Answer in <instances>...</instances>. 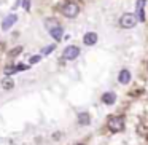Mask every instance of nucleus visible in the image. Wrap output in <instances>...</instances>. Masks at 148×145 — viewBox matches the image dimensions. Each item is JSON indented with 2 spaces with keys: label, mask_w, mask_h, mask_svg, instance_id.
Instances as JSON below:
<instances>
[{
  "label": "nucleus",
  "mask_w": 148,
  "mask_h": 145,
  "mask_svg": "<svg viewBox=\"0 0 148 145\" xmlns=\"http://www.w3.org/2000/svg\"><path fill=\"white\" fill-rule=\"evenodd\" d=\"M62 14H64L65 18H75L78 13H80V7H78L77 2H73V0H69V2H65L64 5H62Z\"/></svg>",
  "instance_id": "obj_1"
},
{
  "label": "nucleus",
  "mask_w": 148,
  "mask_h": 145,
  "mask_svg": "<svg viewBox=\"0 0 148 145\" xmlns=\"http://www.w3.org/2000/svg\"><path fill=\"white\" fill-rule=\"evenodd\" d=\"M107 126H108V129L112 132H121L123 129H124V118L123 116H110L108 121H107Z\"/></svg>",
  "instance_id": "obj_2"
},
{
  "label": "nucleus",
  "mask_w": 148,
  "mask_h": 145,
  "mask_svg": "<svg viewBox=\"0 0 148 145\" xmlns=\"http://www.w3.org/2000/svg\"><path fill=\"white\" fill-rule=\"evenodd\" d=\"M137 19L138 18L135 16V14L124 13L121 16V19H119V24H121V27H124V29H132V27H135V24H137Z\"/></svg>",
  "instance_id": "obj_3"
},
{
  "label": "nucleus",
  "mask_w": 148,
  "mask_h": 145,
  "mask_svg": "<svg viewBox=\"0 0 148 145\" xmlns=\"http://www.w3.org/2000/svg\"><path fill=\"white\" fill-rule=\"evenodd\" d=\"M78 56H80V48H78V46L70 45L64 49V59H67V61H73Z\"/></svg>",
  "instance_id": "obj_4"
},
{
  "label": "nucleus",
  "mask_w": 148,
  "mask_h": 145,
  "mask_svg": "<svg viewBox=\"0 0 148 145\" xmlns=\"http://www.w3.org/2000/svg\"><path fill=\"white\" fill-rule=\"evenodd\" d=\"M83 43H84V45H88V46L96 45V43H97V34H96V32H88V34H84Z\"/></svg>",
  "instance_id": "obj_5"
},
{
  "label": "nucleus",
  "mask_w": 148,
  "mask_h": 145,
  "mask_svg": "<svg viewBox=\"0 0 148 145\" xmlns=\"http://www.w3.org/2000/svg\"><path fill=\"white\" fill-rule=\"evenodd\" d=\"M16 21H18V16H16V14H8V16L3 19V23H2V29H3V30H8L14 23H16Z\"/></svg>",
  "instance_id": "obj_6"
},
{
  "label": "nucleus",
  "mask_w": 148,
  "mask_h": 145,
  "mask_svg": "<svg viewBox=\"0 0 148 145\" xmlns=\"http://www.w3.org/2000/svg\"><path fill=\"white\" fill-rule=\"evenodd\" d=\"M145 3L147 0H137V18L138 21H145Z\"/></svg>",
  "instance_id": "obj_7"
},
{
  "label": "nucleus",
  "mask_w": 148,
  "mask_h": 145,
  "mask_svg": "<svg viewBox=\"0 0 148 145\" xmlns=\"http://www.w3.org/2000/svg\"><path fill=\"white\" fill-rule=\"evenodd\" d=\"M118 81L119 83H123V85H127L129 81H131V72L129 70H121L119 72V75H118Z\"/></svg>",
  "instance_id": "obj_8"
},
{
  "label": "nucleus",
  "mask_w": 148,
  "mask_h": 145,
  "mask_svg": "<svg viewBox=\"0 0 148 145\" xmlns=\"http://www.w3.org/2000/svg\"><path fill=\"white\" fill-rule=\"evenodd\" d=\"M115 100H116L115 93H105V94L102 96V102L107 104V105H112V104H115Z\"/></svg>",
  "instance_id": "obj_9"
},
{
  "label": "nucleus",
  "mask_w": 148,
  "mask_h": 145,
  "mask_svg": "<svg viewBox=\"0 0 148 145\" xmlns=\"http://www.w3.org/2000/svg\"><path fill=\"white\" fill-rule=\"evenodd\" d=\"M49 34L53 35V38L54 40H62V27L61 26H56V27H53L51 30H49Z\"/></svg>",
  "instance_id": "obj_10"
},
{
  "label": "nucleus",
  "mask_w": 148,
  "mask_h": 145,
  "mask_svg": "<svg viewBox=\"0 0 148 145\" xmlns=\"http://www.w3.org/2000/svg\"><path fill=\"white\" fill-rule=\"evenodd\" d=\"M89 121H91L89 113L83 112V113H80V115H78V123H80L81 126H88V124H89Z\"/></svg>",
  "instance_id": "obj_11"
},
{
  "label": "nucleus",
  "mask_w": 148,
  "mask_h": 145,
  "mask_svg": "<svg viewBox=\"0 0 148 145\" xmlns=\"http://www.w3.org/2000/svg\"><path fill=\"white\" fill-rule=\"evenodd\" d=\"M2 86H3V89H13L14 81L11 80L10 77H7V78H3V81H2Z\"/></svg>",
  "instance_id": "obj_12"
},
{
  "label": "nucleus",
  "mask_w": 148,
  "mask_h": 145,
  "mask_svg": "<svg viewBox=\"0 0 148 145\" xmlns=\"http://www.w3.org/2000/svg\"><path fill=\"white\" fill-rule=\"evenodd\" d=\"M56 26H59L58 21H56V19H48V21H46V27H48L49 30H51L53 27H56Z\"/></svg>",
  "instance_id": "obj_13"
},
{
  "label": "nucleus",
  "mask_w": 148,
  "mask_h": 145,
  "mask_svg": "<svg viewBox=\"0 0 148 145\" xmlns=\"http://www.w3.org/2000/svg\"><path fill=\"white\" fill-rule=\"evenodd\" d=\"M53 49H54V45H49V46H46V48L42 49V54H49Z\"/></svg>",
  "instance_id": "obj_14"
},
{
  "label": "nucleus",
  "mask_w": 148,
  "mask_h": 145,
  "mask_svg": "<svg viewBox=\"0 0 148 145\" xmlns=\"http://www.w3.org/2000/svg\"><path fill=\"white\" fill-rule=\"evenodd\" d=\"M23 7H24V10H26V11H29V8H30V0H23Z\"/></svg>",
  "instance_id": "obj_15"
},
{
  "label": "nucleus",
  "mask_w": 148,
  "mask_h": 145,
  "mask_svg": "<svg viewBox=\"0 0 148 145\" xmlns=\"http://www.w3.org/2000/svg\"><path fill=\"white\" fill-rule=\"evenodd\" d=\"M21 51H23V48H21V46H18V48H14V49H13V53H11V56H18Z\"/></svg>",
  "instance_id": "obj_16"
},
{
  "label": "nucleus",
  "mask_w": 148,
  "mask_h": 145,
  "mask_svg": "<svg viewBox=\"0 0 148 145\" xmlns=\"http://www.w3.org/2000/svg\"><path fill=\"white\" fill-rule=\"evenodd\" d=\"M38 61H40V56H32L30 58V64H37Z\"/></svg>",
  "instance_id": "obj_17"
}]
</instances>
